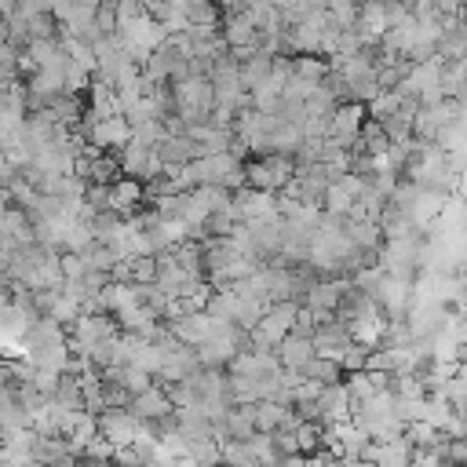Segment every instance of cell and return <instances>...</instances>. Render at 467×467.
<instances>
[{"instance_id": "6da1fadb", "label": "cell", "mask_w": 467, "mask_h": 467, "mask_svg": "<svg viewBox=\"0 0 467 467\" xmlns=\"http://www.w3.org/2000/svg\"><path fill=\"white\" fill-rule=\"evenodd\" d=\"M128 409H131V412H135V420H142V423H157V420H164V416H171V412H175L171 398H164L161 390H142V394H135Z\"/></svg>"}]
</instances>
